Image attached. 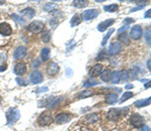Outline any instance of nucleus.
Masks as SVG:
<instances>
[{"mask_svg": "<svg viewBox=\"0 0 151 131\" xmlns=\"http://www.w3.org/2000/svg\"><path fill=\"white\" fill-rule=\"evenodd\" d=\"M20 118V112L16 108H10L7 112H6V119H7L8 125H13L14 123L19 120Z\"/></svg>", "mask_w": 151, "mask_h": 131, "instance_id": "nucleus-1", "label": "nucleus"}, {"mask_svg": "<svg viewBox=\"0 0 151 131\" xmlns=\"http://www.w3.org/2000/svg\"><path fill=\"white\" fill-rule=\"evenodd\" d=\"M128 112V107L124 109H118V108H112L108 112V118L111 120H117L120 116H125Z\"/></svg>", "mask_w": 151, "mask_h": 131, "instance_id": "nucleus-2", "label": "nucleus"}, {"mask_svg": "<svg viewBox=\"0 0 151 131\" xmlns=\"http://www.w3.org/2000/svg\"><path fill=\"white\" fill-rule=\"evenodd\" d=\"M43 28H44V23L42 21H38V20L32 21L28 25V30L32 33H40L43 30Z\"/></svg>", "mask_w": 151, "mask_h": 131, "instance_id": "nucleus-3", "label": "nucleus"}, {"mask_svg": "<svg viewBox=\"0 0 151 131\" xmlns=\"http://www.w3.org/2000/svg\"><path fill=\"white\" fill-rule=\"evenodd\" d=\"M64 99V97H49V98L45 99L44 103H43V106L47 108H54L58 106V104H59L61 100Z\"/></svg>", "mask_w": 151, "mask_h": 131, "instance_id": "nucleus-4", "label": "nucleus"}, {"mask_svg": "<svg viewBox=\"0 0 151 131\" xmlns=\"http://www.w3.org/2000/svg\"><path fill=\"white\" fill-rule=\"evenodd\" d=\"M52 122H54V118H52V114H49V113H42L40 116V118H38V123H40V125L42 126L49 125Z\"/></svg>", "mask_w": 151, "mask_h": 131, "instance_id": "nucleus-5", "label": "nucleus"}, {"mask_svg": "<svg viewBox=\"0 0 151 131\" xmlns=\"http://www.w3.org/2000/svg\"><path fill=\"white\" fill-rule=\"evenodd\" d=\"M130 122L134 127H142L144 124V118L139 114H133L131 116Z\"/></svg>", "mask_w": 151, "mask_h": 131, "instance_id": "nucleus-6", "label": "nucleus"}, {"mask_svg": "<svg viewBox=\"0 0 151 131\" xmlns=\"http://www.w3.org/2000/svg\"><path fill=\"white\" fill-rule=\"evenodd\" d=\"M29 80L32 84H40L43 81L42 74L40 71H33L29 76Z\"/></svg>", "mask_w": 151, "mask_h": 131, "instance_id": "nucleus-7", "label": "nucleus"}, {"mask_svg": "<svg viewBox=\"0 0 151 131\" xmlns=\"http://www.w3.org/2000/svg\"><path fill=\"white\" fill-rule=\"evenodd\" d=\"M99 15V11L97 9H88L83 12V18L85 20H92Z\"/></svg>", "mask_w": 151, "mask_h": 131, "instance_id": "nucleus-8", "label": "nucleus"}, {"mask_svg": "<svg viewBox=\"0 0 151 131\" xmlns=\"http://www.w3.org/2000/svg\"><path fill=\"white\" fill-rule=\"evenodd\" d=\"M143 35L142 28H141L140 25H135L132 27L131 31H130V37H131L133 39H139Z\"/></svg>", "mask_w": 151, "mask_h": 131, "instance_id": "nucleus-9", "label": "nucleus"}, {"mask_svg": "<svg viewBox=\"0 0 151 131\" xmlns=\"http://www.w3.org/2000/svg\"><path fill=\"white\" fill-rule=\"evenodd\" d=\"M12 32V28H11L10 24L7 22H2L0 23V35H4V37H8Z\"/></svg>", "mask_w": 151, "mask_h": 131, "instance_id": "nucleus-10", "label": "nucleus"}, {"mask_svg": "<svg viewBox=\"0 0 151 131\" xmlns=\"http://www.w3.org/2000/svg\"><path fill=\"white\" fill-rule=\"evenodd\" d=\"M71 115L68 114V113H61V114H58L56 116V122L58 124H65L71 120Z\"/></svg>", "mask_w": 151, "mask_h": 131, "instance_id": "nucleus-11", "label": "nucleus"}, {"mask_svg": "<svg viewBox=\"0 0 151 131\" xmlns=\"http://www.w3.org/2000/svg\"><path fill=\"white\" fill-rule=\"evenodd\" d=\"M27 67L24 63H18V64L14 67V73L18 76H22L26 73Z\"/></svg>", "mask_w": 151, "mask_h": 131, "instance_id": "nucleus-12", "label": "nucleus"}, {"mask_svg": "<svg viewBox=\"0 0 151 131\" xmlns=\"http://www.w3.org/2000/svg\"><path fill=\"white\" fill-rule=\"evenodd\" d=\"M47 74L49 76H56V74L59 72V67L56 63H50V64L47 66Z\"/></svg>", "mask_w": 151, "mask_h": 131, "instance_id": "nucleus-13", "label": "nucleus"}, {"mask_svg": "<svg viewBox=\"0 0 151 131\" xmlns=\"http://www.w3.org/2000/svg\"><path fill=\"white\" fill-rule=\"evenodd\" d=\"M114 22H115V19H113V18L107 19V20H105V21L101 22L99 25H98V30L101 31V32H103V31H105L108 27H110Z\"/></svg>", "mask_w": 151, "mask_h": 131, "instance_id": "nucleus-14", "label": "nucleus"}, {"mask_svg": "<svg viewBox=\"0 0 151 131\" xmlns=\"http://www.w3.org/2000/svg\"><path fill=\"white\" fill-rule=\"evenodd\" d=\"M121 49H122V46H121V44L119 42H113L109 46V53L111 55H118L121 51Z\"/></svg>", "mask_w": 151, "mask_h": 131, "instance_id": "nucleus-15", "label": "nucleus"}, {"mask_svg": "<svg viewBox=\"0 0 151 131\" xmlns=\"http://www.w3.org/2000/svg\"><path fill=\"white\" fill-rule=\"evenodd\" d=\"M102 72H103V66L100 64L95 65L90 70V76L93 77V78H96V77H99Z\"/></svg>", "mask_w": 151, "mask_h": 131, "instance_id": "nucleus-16", "label": "nucleus"}, {"mask_svg": "<svg viewBox=\"0 0 151 131\" xmlns=\"http://www.w3.org/2000/svg\"><path fill=\"white\" fill-rule=\"evenodd\" d=\"M25 55H26V47L18 46L16 51H14V58L15 60H20V58H23Z\"/></svg>", "mask_w": 151, "mask_h": 131, "instance_id": "nucleus-17", "label": "nucleus"}, {"mask_svg": "<svg viewBox=\"0 0 151 131\" xmlns=\"http://www.w3.org/2000/svg\"><path fill=\"white\" fill-rule=\"evenodd\" d=\"M21 13H22V15H23L24 17H26V18H29V19H31V18H33L34 14H35V11H34L33 8L28 7V8H25V9L22 10V11H21Z\"/></svg>", "mask_w": 151, "mask_h": 131, "instance_id": "nucleus-18", "label": "nucleus"}, {"mask_svg": "<svg viewBox=\"0 0 151 131\" xmlns=\"http://www.w3.org/2000/svg\"><path fill=\"white\" fill-rule=\"evenodd\" d=\"M101 80L103 81V82H109L110 80H111V77H112V73L110 70H105V71H103L102 73H101Z\"/></svg>", "mask_w": 151, "mask_h": 131, "instance_id": "nucleus-19", "label": "nucleus"}, {"mask_svg": "<svg viewBox=\"0 0 151 131\" xmlns=\"http://www.w3.org/2000/svg\"><path fill=\"white\" fill-rule=\"evenodd\" d=\"M150 103H151V99H150V97H149V98H147V99H143V100L136 101V102L134 103V105L136 106L137 108H141V107H144V106L149 105Z\"/></svg>", "mask_w": 151, "mask_h": 131, "instance_id": "nucleus-20", "label": "nucleus"}, {"mask_svg": "<svg viewBox=\"0 0 151 131\" xmlns=\"http://www.w3.org/2000/svg\"><path fill=\"white\" fill-rule=\"evenodd\" d=\"M118 100V95L115 93H111L106 97V102L108 104H114Z\"/></svg>", "mask_w": 151, "mask_h": 131, "instance_id": "nucleus-21", "label": "nucleus"}, {"mask_svg": "<svg viewBox=\"0 0 151 131\" xmlns=\"http://www.w3.org/2000/svg\"><path fill=\"white\" fill-rule=\"evenodd\" d=\"M73 4H74V6L77 8H83L88 5L89 1H87V0H76V1L73 2Z\"/></svg>", "mask_w": 151, "mask_h": 131, "instance_id": "nucleus-22", "label": "nucleus"}, {"mask_svg": "<svg viewBox=\"0 0 151 131\" xmlns=\"http://www.w3.org/2000/svg\"><path fill=\"white\" fill-rule=\"evenodd\" d=\"M49 47H44V49H42V53H40V56H42V60L43 62H47V60L49 58Z\"/></svg>", "mask_w": 151, "mask_h": 131, "instance_id": "nucleus-23", "label": "nucleus"}, {"mask_svg": "<svg viewBox=\"0 0 151 131\" xmlns=\"http://www.w3.org/2000/svg\"><path fill=\"white\" fill-rule=\"evenodd\" d=\"M118 39L120 40L121 42H123V44H130V38H129V35H127L125 32L121 33V35L118 37Z\"/></svg>", "mask_w": 151, "mask_h": 131, "instance_id": "nucleus-24", "label": "nucleus"}, {"mask_svg": "<svg viewBox=\"0 0 151 131\" xmlns=\"http://www.w3.org/2000/svg\"><path fill=\"white\" fill-rule=\"evenodd\" d=\"M104 10L108 11V12H115L118 10V5L117 4H110V5L104 6Z\"/></svg>", "mask_w": 151, "mask_h": 131, "instance_id": "nucleus-25", "label": "nucleus"}, {"mask_svg": "<svg viewBox=\"0 0 151 131\" xmlns=\"http://www.w3.org/2000/svg\"><path fill=\"white\" fill-rule=\"evenodd\" d=\"M112 83L113 84H118L119 82H120V72H114L113 74H112Z\"/></svg>", "mask_w": 151, "mask_h": 131, "instance_id": "nucleus-26", "label": "nucleus"}, {"mask_svg": "<svg viewBox=\"0 0 151 131\" xmlns=\"http://www.w3.org/2000/svg\"><path fill=\"white\" fill-rule=\"evenodd\" d=\"M98 84H99V83H98L96 80H94V79H90V80H87L86 82H85L84 87L85 88H90V87H94V86H97Z\"/></svg>", "mask_w": 151, "mask_h": 131, "instance_id": "nucleus-27", "label": "nucleus"}, {"mask_svg": "<svg viewBox=\"0 0 151 131\" xmlns=\"http://www.w3.org/2000/svg\"><path fill=\"white\" fill-rule=\"evenodd\" d=\"M81 21H82V19H81V17L79 16V15H74L73 16V18L71 19V25L72 26H76V25H78V24H80L81 23Z\"/></svg>", "mask_w": 151, "mask_h": 131, "instance_id": "nucleus-28", "label": "nucleus"}, {"mask_svg": "<svg viewBox=\"0 0 151 131\" xmlns=\"http://www.w3.org/2000/svg\"><path fill=\"white\" fill-rule=\"evenodd\" d=\"M129 78H130L129 72H128L127 70H124V71L120 72V80L121 81H123V82H126V81H127Z\"/></svg>", "mask_w": 151, "mask_h": 131, "instance_id": "nucleus-29", "label": "nucleus"}, {"mask_svg": "<svg viewBox=\"0 0 151 131\" xmlns=\"http://www.w3.org/2000/svg\"><path fill=\"white\" fill-rule=\"evenodd\" d=\"M132 97H133V93H132V92H125V93L122 95V97H121L120 103L125 102L126 100H128V99L132 98Z\"/></svg>", "mask_w": 151, "mask_h": 131, "instance_id": "nucleus-30", "label": "nucleus"}, {"mask_svg": "<svg viewBox=\"0 0 151 131\" xmlns=\"http://www.w3.org/2000/svg\"><path fill=\"white\" fill-rule=\"evenodd\" d=\"M93 95V92L92 91H89V90H87V91H83L81 92L79 95H78V98L82 99V98H88V97H91Z\"/></svg>", "mask_w": 151, "mask_h": 131, "instance_id": "nucleus-31", "label": "nucleus"}, {"mask_svg": "<svg viewBox=\"0 0 151 131\" xmlns=\"http://www.w3.org/2000/svg\"><path fill=\"white\" fill-rule=\"evenodd\" d=\"M42 42H49V39H50V31L49 30L43 31L42 35Z\"/></svg>", "mask_w": 151, "mask_h": 131, "instance_id": "nucleus-32", "label": "nucleus"}, {"mask_svg": "<svg viewBox=\"0 0 151 131\" xmlns=\"http://www.w3.org/2000/svg\"><path fill=\"white\" fill-rule=\"evenodd\" d=\"M98 119H99V116H98V114H96V113L89 115V116L87 117V121L91 122V123H93V122H96V121L98 120Z\"/></svg>", "mask_w": 151, "mask_h": 131, "instance_id": "nucleus-33", "label": "nucleus"}, {"mask_svg": "<svg viewBox=\"0 0 151 131\" xmlns=\"http://www.w3.org/2000/svg\"><path fill=\"white\" fill-rule=\"evenodd\" d=\"M113 32H114V29H113V28L110 29V30L108 31V32H107V35H105L104 38H103V40H102V46H105V44H107V40L109 39V38H110V35H111Z\"/></svg>", "mask_w": 151, "mask_h": 131, "instance_id": "nucleus-34", "label": "nucleus"}, {"mask_svg": "<svg viewBox=\"0 0 151 131\" xmlns=\"http://www.w3.org/2000/svg\"><path fill=\"white\" fill-rule=\"evenodd\" d=\"M49 91V88L47 87H40V88H37V89L34 91V93L36 94H40V93H45V92Z\"/></svg>", "mask_w": 151, "mask_h": 131, "instance_id": "nucleus-35", "label": "nucleus"}, {"mask_svg": "<svg viewBox=\"0 0 151 131\" xmlns=\"http://www.w3.org/2000/svg\"><path fill=\"white\" fill-rule=\"evenodd\" d=\"M12 18H14L15 21L18 22V23H20V24H23L24 23V19H22L21 17L18 16V15H16V14H14V13L12 14Z\"/></svg>", "mask_w": 151, "mask_h": 131, "instance_id": "nucleus-36", "label": "nucleus"}, {"mask_svg": "<svg viewBox=\"0 0 151 131\" xmlns=\"http://www.w3.org/2000/svg\"><path fill=\"white\" fill-rule=\"evenodd\" d=\"M16 82L21 86H26L28 84V81L24 80V79H21V78H16Z\"/></svg>", "mask_w": 151, "mask_h": 131, "instance_id": "nucleus-37", "label": "nucleus"}, {"mask_svg": "<svg viewBox=\"0 0 151 131\" xmlns=\"http://www.w3.org/2000/svg\"><path fill=\"white\" fill-rule=\"evenodd\" d=\"M56 6L54 5V4H52V3H47V5L44 6V10L45 11H50L52 9V8H56Z\"/></svg>", "mask_w": 151, "mask_h": 131, "instance_id": "nucleus-38", "label": "nucleus"}, {"mask_svg": "<svg viewBox=\"0 0 151 131\" xmlns=\"http://www.w3.org/2000/svg\"><path fill=\"white\" fill-rule=\"evenodd\" d=\"M145 38H146V42H147L148 44H150V29H148L145 33Z\"/></svg>", "mask_w": 151, "mask_h": 131, "instance_id": "nucleus-39", "label": "nucleus"}, {"mask_svg": "<svg viewBox=\"0 0 151 131\" xmlns=\"http://www.w3.org/2000/svg\"><path fill=\"white\" fill-rule=\"evenodd\" d=\"M140 131H150V128H149V126H147V125H143L142 127H141Z\"/></svg>", "mask_w": 151, "mask_h": 131, "instance_id": "nucleus-40", "label": "nucleus"}, {"mask_svg": "<svg viewBox=\"0 0 151 131\" xmlns=\"http://www.w3.org/2000/svg\"><path fill=\"white\" fill-rule=\"evenodd\" d=\"M143 7H144V6H137V7H135V8H132V9L130 10V12H135V11H137L139 9H142Z\"/></svg>", "mask_w": 151, "mask_h": 131, "instance_id": "nucleus-41", "label": "nucleus"}, {"mask_svg": "<svg viewBox=\"0 0 151 131\" xmlns=\"http://www.w3.org/2000/svg\"><path fill=\"white\" fill-rule=\"evenodd\" d=\"M150 11H151L150 9L147 10V11L145 12V14H144V16H145L146 18H147V17H148V18H150V17H151V12H150Z\"/></svg>", "mask_w": 151, "mask_h": 131, "instance_id": "nucleus-42", "label": "nucleus"}, {"mask_svg": "<svg viewBox=\"0 0 151 131\" xmlns=\"http://www.w3.org/2000/svg\"><path fill=\"white\" fill-rule=\"evenodd\" d=\"M131 22H134L133 18H126L125 19V23H127V25H128V23H131Z\"/></svg>", "mask_w": 151, "mask_h": 131, "instance_id": "nucleus-43", "label": "nucleus"}, {"mask_svg": "<svg viewBox=\"0 0 151 131\" xmlns=\"http://www.w3.org/2000/svg\"><path fill=\"white\" fill-rule=\"evenodd\" d=\"M133 88H134V86H133V85H131V84H127V85H125V89H126V90L133 89Z\"/></svg>", "mask_w": 151, "mask_h": 131, "instance_id": "nucleus-44", "label": "nucleus"}, {"mask_svg": "<svg viewBox=\"0 0 151 131\" xmlns=\"http://www.w3.org/2000/svg\"><path fill=\"white\" fill-rule=\"evenodd\" d=\"M66 73H67V76L71 77V76H72V74H73L72 69H67V71H66Z\"/></svg>", "mask_w": 151, "mask_h": 131, "instance_id": "nucleus-45", "label": "nucleus"}, {"mask_svg": "<svg viewBox=\"0 0 151 131\" xmlns=\"http://www.w3.org/2000/svg\"><path fill=\"white\" fill-rule=\"evenodd\" d=\"M127 28H128V25H124V26H122V28H120V29H119L118 31H119V32H122V31H125Z\"/></svg>", "mask_w": 151, "mask_h": 131, "instance_id": "nucleus-46", "label": "nucleus"}, {"mask_svg": "<svg viewBox=\"0 0 151 131\" xmlns=\"http://www.w3.org/2000/svg\"><path fill=\"white\" fill-rule=\"evenodd\" d=\"M6 68H7V65H6V64H4L3 66H1V68H0V72H3V71H5V70H6Z\"/></svg>", "mask_w": 151, "mask_h": 131, "instance_id": "nucleus-47", "label": "nucleus"}, {"mask_svg": "<svg viewBox=\"0 0 151 131\" xmlns=\"http://www.w3.org/2000/svg\"><path fill=\"white\" fill-rule=\"evenodd\" d=\"M144 87L147 89V88H150V81H148V83H146L145 85H144Z\"/></svg>", "mask_w": 151, "mask_h": 131, "instance_id": "nucleus-48", "label": "nucleus"}, {"mask_svg": "<svg viewBox=\"0 0 151 131\" xmlns=\"http://www.w3.org/2000/svg\"><path fill=\"white\" fill-rule=\"evenodd\" d=\"M147 67H148V70H150L151 68H150V60H148L147 61Z\"/></svg>", "mask_w": 151, "mask_h": 131, "instance_id": "nucleus-49", "label": "nucleus"}, {"mask_svg": "<svg viewBox=\"0 0 151 131\" xmlns=\"http://www.w3.org/2000/svg\"><path fill=\"white\" fill-rule=\"evenodd\" d=\"M4 3H5V1H0V5H3Z\"/></svg>", "mask_w": 151, "mask_h": 131, "instance_id": "nucleus-50", "label": "nucleus"}, {"mask_svg": "<svg viewBox=\"0 0 151 131\" xmlns=\"http://www.w3.org/2000/svg\"><path fill=\"white\" fill-rule=\"evenodd\" d=\"M1 102H2V97L0 96V105H1Z\"/></svg>", "mask_w": 151, "mask_h": 131, "instance_id": "nucleus-51", "label": "nucleus"}]
</instances>
